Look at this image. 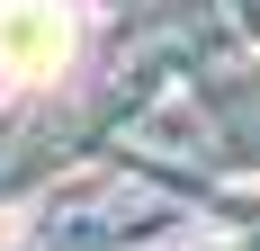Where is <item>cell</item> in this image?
Returning <instances> with one entry per match:
<instances>
[{
	"label": "cell",
	"instance_id": "6da1fadb",
	"mask_svg": "<svg viewBox=\"0 0 260 251\" xmlns=\"http://www.w3.org/2000/svg\"><path fill=\"white\" fill-rule=\"evenodd\" d=\"M81 27H72V0H0V81L9 90H36L72 63Z\"/></svg>",
	"mask_w": 260,
	"mask_h": 251
}]
</instances>
